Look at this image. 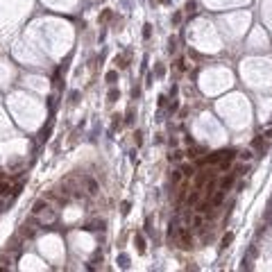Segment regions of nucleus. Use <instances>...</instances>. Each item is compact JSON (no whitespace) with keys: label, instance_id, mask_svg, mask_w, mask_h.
<instances>
[{"label":"nucleus","instance_id":"1","mask_svg":"<svg viewBox=\"0 0 272 272\" xmlns=\"http://www.w3.org/2000/svg\"><path fill=\"white\" fill-rule=\"evenodd\" d=\"M177 236H179V247H182V250H188V247L193 245L188 227H177Z\"/></svg>","mask_w":272,"mask_h":272},{"label":"nucleus","instance_id":"2","mask_svg":"<svg viewBox=\"0 0 272 272\" xmlns=\"http://www.w3.org/2000/svg\"><path fill=\"white\" fill-rule=\"evenodd\" d=\"M234 182H236V172H231V175H227V177H222V179H220V188H222V190H227V188L234 186Z\"/></svg>","mask_w":272,"mask_h":272},{"label":"nucleus","instance_id":"3","mask_svg":"<svg viewBox=\"0 0 272 272\" xmlns=\"http://www.w3.org/2000/svg\"><path fill=\"white\" fill-rule=\"evenodd\" d=\"M197 202H200V188L195 190V193H190L188 197H186V204H190V206H195Z\"/></svg>","mask_w":272,"mask_h":272},{"label":"nucleus","instance_id":"4","mask_svg":"<svg viewBox=\"0 0 272 272\" xmlns=\"http://www.w3.org/2000/svg\"><path fill=\"white\" fill-rule=\"evenodd\" d=\"M182 175H186V177H195V175H197V170H195V166H182Z\"/></svg>","mask_w":272,"mask_h":272},{"label":"nucleus","instance_id":"5","mask_svg":"<svg viewBox=\"0 0 272 272\" xmlns=\"http://www.w3.org/2000/svg\"><path fill=\"white\" fill-rule=\"evenodd\" d=\"M86 190H89V195H95L98 193V184L93 179H86Z\"/></svg>","mask_w":272,"mask_h":272},{"label":"nucleus","instance_id":"6","mask_svg":"<svg viewBox=\"0 0 272 272\" xmlns=\"http://www.w3.org/2000/svg\"><path fill=\"white\" fill-rule=\"evenodd\" d=\"M231 240H234V234H224V236H222V243H220V250L229 247V245H231Z\"/></svg>","mask_w":272,"mask_h":272},{"label":"nucleus","instance_id":"7","mask_svg":"<svg viewBox=\"0 0 272 272\" xmlns=\"http://www.w3.org/2000/svg\"><path fill=\"white\" fill-rule=\"evenodd\" d=\"M134 243H136V247H138V252H145V240H143V236H136V238H134Z\"/></svg>","mask_w":272,"mask_h":272},{"label":"nucleus","instance_id":"8","mask_svg":"<svg viewBox=\"0 0 272 272\" xmlns=\"http://www.w3.org/2000/svg\"><path fill=\"white\" fill-rule=\"evenodd\" d=\"M179 179H182V170H170V182L177 184Z\"/></svg>","mask_w":272,"mask_h":272},{"label":"nucleus","instance_id":"9","mask_svg":"<svg viewBox=\"0 0 272 272\" xmlns=\"http://www.w3.org/2000/svg\"><path fill=\"white\" fill-rule=\"evenodd\" d=\"M193 224H195V229H202V227H204V218H202V216H195L193 218Z\"/></svg>","mask_w":272,"mask_h":272},{"label":"nucleus","instance_id":"10","mask_svg":"<svg viewBox=\"0 0 272 272\" xmlns=\"http://www.w3.org/2000/svg\"><path fill=\"white\" fill-rule=\"evenodd\" d=\"M238 157H240L243 161H250V159H252V150H243V152L238 154Z\"/></svg>","mask_w":272,"mask_h":272},{"label":"nucleus","instance_id":"11","mask_svg":"<svg viewBox=\"0 0 272 272\" xmlns=\"http://www.w3.org/2000/svg\"><path fill=\"white\" fill-rule=\"evenodd\" d=\"M9 182H0V195H5V193H9Z\"/></svg>","mask_w":272,"mask_h":272},{"label":"nucleus","instance_id":"12","mask_svg":"<svg viewBox=\"0 0 272 272\" xmlns=\"http://www.w3.org/2000/svg\"><path fill=\"white\" fill-rule=\"evenodd\" d=\"M182 157H184V152H182V150H177V152L170 154V161H182Z\"/></svg>","mask_w":272,"mask_h":272},{"label":"nucleus","instance_id":"13","mask_svg":"<svg viewBox=\"0 0 272 272\" xmlns=\"http://www.w3.org/2000/svg\"><path fill=\"white\" fill-rule=\"evenodd\" d=\"M120 125H123V120H120V116H113V123H111V129H118Z\"/></svg>","mask_w":272,"mask_h":272},{"label":"nucleus","instance_id":"14","mask_svg":"<svg viewBox=\"0 0 272 272\" xmlns=\"http://www.w3.org/2000/svg\"><path fill=\"white\" fill-rule=\"evenodd\" d=\"M118 261H120V265H123V268H127V265H129V259H127V254H120Z\"/></svg>","mask_w":272,"mask_h":272},{"label":"nucleus","instance_id":"15","mask_svg":"<svg viewBox=\"0 0 272 272\" xmlns=\"http://www.w3.org/2000/svg\"><path fill=\"white\" fill-rule=\"evenodd\" d=\"M168 50H170V52H175V50H177V41H175V39L168 41Z\"/></svg>","mask_w":272,"mask_h":272},{"label":"nucleus","instance_id":"16","mask_svg":"<svg viewBox=\"0 0 272 272\" xmlns=\"http://www.w3.org/2000/svg\"><path fill=\"white\" fill-rule=\"evenodd\" d=\"M116 66H118V68H127V63H125L123 57H116Z\"/></svg>","mask_w":272,"mask_h":272},{"label":"nucleus","instance_id":"17","mask_svg":"<svg viewBox=\"0 0 272 272\" xmlns=\"http://www.w3.org/2000/svg\"><path fill=\"white\" fill-rule=\"evenodd\" d=\"M150 34H152V25L147 23V25H145V30H143V36H145V39H150Z\"/></svg>","mask_w":272,"mask_h":272},{"label":"nucleus","instance_id":"18","mask_svg":"<svg viewBox=\"0 0 272 272\" xmlns=\"http://www.w3.org/2000/svg\"><path fill=\"white\" fill-rule=\"evenodd\" d=\"M134 138H136V145H141V143H143V132H136Z\"/></svg>","mask_w":272,"mask_h":272},{"label":"nucleus","instance_id":"19","mask_svg":"<svg viewBox=\"0 0 272 272\" xmlns=\"http://www.w3.org/2000/svg\"><path fill=\"white\" fill-rule=\"evenodd\" d=\"M116 77H118V75H116L113 71H111V73H107V82H116Z\"/></svg>","mask_w":272,"mask_h":272},{"label":"nucleus","instance_id":"20","mask_svg":"<svg viewBox=\"0 0 272 272\" xmlns=\"http://www.w3.org/2000/svg\"><path fill=\"white\" fill-rule=\"evenodd\" d=\"M186 9H188V14H190V11H195V2H193V0H190V2L186 5Z\"/></svg>","mask_w":272,"mask_h":272},{"label":"nucleus","instance_id":"21","mask_svg":"<svg viewBox=\"0 0 272 272\" xmlns=\"http://www.w3.org/2000/svg\"><path fill=\"white\" fill-rule=\"evenodd\" d=\"M116 98H118V91H111V93H109V100H111V102H113V100H116Z\"/></svg>","mask_w":272,"mask_h":272},{"label":"nucleus","instance_id":"22","mask_svg":"<svg viewBox=\"0 0 272 272\" xmlns=\"http://www.w3.org/2000/svg\"><path fill=\"white\" fill-rule=\"evenodd\" d=\"M161 2H168V0H161Z\"/></svg>","mask_w":272,"mask_h":272}]
</instances>
